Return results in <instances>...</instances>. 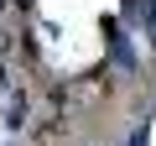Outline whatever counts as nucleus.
Returning a JSON list of instances; mask_svg holds the SVG:
<instances>
[{"instance_id":"1","label":"nucleus","mask_w":156,"mask_h":146,"mask_svg":"<svg viewBox=\"0 0 156 146\" xmlns=\"http://www.w3.org/2000/svg\"><path fill=\"white\" fill-rule=\"evenodd\" d=\"M62 136H68V125L52 115V120H42V125H37V136H31V141H37V146H62Z\"/></svg>"}]
</instances>
